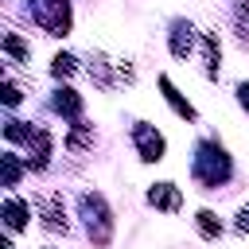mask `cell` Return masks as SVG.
<instances>
[{
	"instance_id": "obj_1",
	"label": "cell",
	"mask_w": 249,
	"mask_h": 249,
	"mask_svg": "<svg viewBox=\"0 0 249 249\" xmlns=\"http://www.w3.org/2000/svg\"><path fill=\"white\" fill-rule=\"evenodd\" d=\"M195 175H198V183H206V187L226 183V179H230V160H226V152L214 148V144H202V148H198V160H195Z\"/></svg>"
},
{
	"instance_id": "obj_2",
	"label": "cell",
	"mask_w": 249,
	"mask_h": 249,
	"mask_svg": "<svg viewBox=\"0 0 249 249\" xmlns=\"http://www.w3.org/2000/svg\"><path fill=\"white\" fill-rule=\"evenodd\" d=\"M35 23L47 27L51 35H66L70 31V4L66 0H31Z\"/></svg>"
},
{
	"instance_id": "obj_3",
	"label": "cell",
	"mask_w": 249,
	"mask_h": 249,
	"mask_svg": "<svg viewBox=\"0 0 249 249\" xmlns=\"http://www.w3.org/2000/svg\"><path fill=\"white\" fill-rule=\"evenodd\" d=\"M82 210H86V218H89V233H93V241H97V245H109L113 218H109L101 195H86V198H82Z\"/></svg>"
},
{
	"instance_id": "obj_4",
	"label": "cell",
	"mask_w": 249,
	"mask_h": 249,
	"mask_svg": "<svg viewBox=\"0 0 249 249\" xmlns=\"http://www.w3.org/2000/svg\"><path fill=\"white\" fill-rule=\"evenodd\" d=\"M132 136H136V144H140V160H148V163L163 160V136H160V132H152L148 124H136Z\"/></svg>"
},
{
	"instance_id": "obj_5",
	"label": "cell",
	"mask_w": 249,
	"mask_h": 249,
	"mask_svg": "<svg viewBox=\"0 0 249 249\" xmlns=\"http://www.w3.org/2000/svg\"><path fill=\"white\" fill-rule=\"evenodd\" d=\"M191 51H195V31H191V23L179 19V23L171 27V54H175V58H187Z\"/></svg>"
},
{
	"instance_id": "obj_6",
	"label": "cell",
	"mask_w": 249,
	"mask_h": 249,
	"mask_svg": "<svg viewBox=\"0 0 249 249\" xmlns=\"http://www.w3.org/2000/svg\"><path fill=\"white\" fill-rule=\"evenodd\" d=\"M148 202H152V206H160V210H179L183 195H179L171 183H156V187L148 191Z\"/></svg>"
},
{
	"instance_id": "obj_7",
	"label": "cell",
	"mask_w": 249,
	"mask_h": 249,
	"mask_svg": "<svg viewBox=\"0 0 249 249\" xmlns=\"http://www.w3.org/2000/svg\"><path fill=\"white\" fill-rule=\"evenodd\" d=\"M27 202H19V198H8L4 202V218H8V230H23L27 226Z\"/></svg>"
},
{
	"instance_id": "obj_8",
	"label": "cell",
	"mask_w": 249,
	"mask_h": 249,
	"mask_svg": "<svg viewBox=\"0 0 249 249\" xmlns=\"http://www.w3.org/2000/svg\"><path fill=\"white\" fill-rule=\"evenodd\" d=\"M160 89H163V97L171 101V109H175L179 117H187V121H195V109H191V105H187V101L179 97V89H175V86H171L167 78H160Z\"/></svg>"
},
{
	"instance_id": "obj_9",
	"label": "cell",
	"mask_w": 249,
	"mask_h": 249,
	"mask_svg": "<svg viewBox=\"0 0 249 249\" xmlns=\"http://www.w3.org/2000/svg\"><path fill=\"white\" fill-rule=\"evenodd\" d=\"M54 109H58V113H66V117H78V113H82V97H78L74 89H58Z\"/></svg>"
},
{
	"instance_id": "obj_10",
	"label": "cell",
	"mask_w": 249,
	"mask_h": 249,
	"mask_svg": "<svg viewBox=\"0 0 249 249\" xmlns=\"http://www.w3.org/2000/svg\"><path fill=\"white\" fill-rule=\"evenodd\" d=\"M198 233L214 241V237H222V222H218L210 210H198Z\"/></svg>"
},
{
	"instance_id": "obj_11",
	"label": "cell",
	"mask_w": 249,
	"mask_h": 249,
	"mask_svg": "<svg viewBox=\"0 0 249 249\" xmlns=\"http://www.w3.org/2000/svg\"><path fill=\"white\" fill-rule=\"evenodd\" d=\"M202 54H206V70L218 74V54H222V51H218V35H206V39H202Z\"/></svg>"
},
{
	"instance_id": "obj_12",
	"label": "cell",
	"mask_w": 249,
	"mask_h": 249,
	"mask_svg": "<svg viewBox=\"0 0 249 249\" xmlns=\"http://www.w3.org/2000/svg\"><path fill=\"white\" fill-rule=\"evenodd\" d=\"M4 51H8L12 58H19V62L27 58V43H23L19 35H4Z\"/></svg>"
},
{
	"instance_id": "obj_13",
	"label": "cell",
	"mask_w": 249,
	"mask_h": 249,
	"mask_svg": "<svg viewBox=\"0 0 249 249\" xmlns=\"http://www.w3.org/2000/svg\"><path fill=\"white\" fill-rule=\"evenodd\" d=\"M16 179H19V160L8 152L4 156V187H16Z\"/></svg>"
},
{
	"instance_id": "obj_14",
	"label": "cell",
	"mask_w": 249,
	"mask_h": 249,
	"mask_svg": "<svg viewBox=\"0 0 249 249\" xmlns=\"http://www.w3.org/2000/svg\"><path fill=\"white\" fill-rule=\"evenodd\" d=\"M58 78H66V74H74V58L70 54H54V66H51Z\"/></svg>"
},
{
	"instance_id": "obj_15",
	"label": "cell",
	"mask_w": 249,
	"mask_h": 249,
	"mask_svg": "<svg viewBox=\"0 0 249 249\" xmlns=\"http://www.w3.org/2000/svg\"><path fill=\"white\" fill-rule=\"evenodd\" d=\"M82 144H89V124H78L70 132V148H82Z\"/></svg>"
},
{
	"instance_id": "obj_16",
	"label": "cell",
	"mask_w": 249,
	"mask_h": 249,
	"mask_svg": "<svg viewBox=\"0 0 249 249\" xmlns=\"http://www.w3.org/2000/svg\"><path fill=\"white\" fill-rule=\"evenodd\" d=\"M4 101H8V105H16V101H19V89H16V86H12V82H8V86H4Z\"/></svg>"
},
{
	"instance_id": "obj_17",
	"label": "cell",
	"mask_w": 249,
	"mask_h": 249,
	"mask_svg": "<svg viewBox=\"0 0 249 249\" xmlns=\"http://www.w3.org/2000/svg\"><path fill=\"white\" fill-rule=\"evenodd\" d=\"M237 101H241V105L249 109V86H237Z\"/></svg>"
},
{
	"instance_id": "obj_18",
	"label": "cell",
	"mask_w": 249,
	"mask_h": 249,
	"mask_svg": "<svg viewBox=\"0 0 249 249\" xmlns=\"http://www.w3.org/2000/svg\"><path fill=\"white\" fill-rule=\"evenodd\" d=\"M237 230H249V206L241 210V218H237Z\"/></svg>"
}]
</instances>
